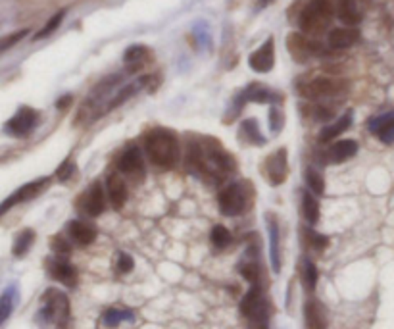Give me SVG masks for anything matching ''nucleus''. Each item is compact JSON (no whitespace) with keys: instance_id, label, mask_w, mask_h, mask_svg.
Returning a JSON list of instances; mask_svg holds the SVG:
<instances>
[{"instance_id":"nucleus-1","label":"nucleus","mask_w":394,"mask_h":329,"mask_svg":"<svg viewBox=\"0 0 394 329\" xmlns=\"http://www.w3.org/2000/svg\"><path fill=\"white\" fill-rule=\"evenodd\" d=\"M144 151L154 166L170 169L179 162V139L170 129L158 127L144 137Z\"/></svg>"},{"instance_id":"nucleus-2","label":"nucleus","mask_w":394,"mask_h":329,"mask_svg":"<svg viewBox=\"0 0 394 329\" xmlns=\"http://www.w3.org/2000/svg\"><path fill=\"white\" fill-rule=\"evenodd\" d=\"M335 18V2L333 0H310L300 12L298 26L306 35H322L329 29Z\"/></svg>"},{"instance_id":"nucleus-3","label":"nucleus","mask_w":394,"mask_h":329,"mask_svg":"<svg viewBox=\"0 0 394 329\" xmlns=\"http://www.w3.org/2000/svg\"><path fill=\"white\" fill-rule=\"evenodd\" d=\"M41 318L48 323H56V326H66V321L70 318V301L68 297L56 289H48L43 294V310H41Z\"/></svg>"},{"instance_id":"nucleus-4","label":"nucleus","mask_w":394,"mask_h":329,"mask_svg":"<svg viewBox=\"0 0 394 329\" xmlns=\"http://www.w3.org/2000/svg\"><path fill=\"white\" fill-rule=\"evenodd\" d=\"M348 89V81L335 79V77H315L310 83H306L300 93L308 98H333L346 95Z\"/></svg>"},{"instance_id":"nucleus-5","label":"nucleus","mask_w":394,"mask_h":329,"mask_svg":"<svg viewBox=\"0 0 394 329\" xmlns=\"http://www.w3.org/2000/svg\"><path fill=\"white\" fill-rule=\"evenodd\" d=\"M287 46L290 56L295 58L296 62H306L308 58L312 56H323L327 53L319 43H315L312 39H308L304 35H298V33H290L287 37Z\"/></svg>"},{"instance_id":"nucleus-6","label":"nucleus","mask_w":394,"mask_h":329,"mask_svg":"<svg viewBox=\"0 0 394 329\" xmlns=\"http://www.w3.org/2000/svg\"><path fill=\"white\" fill-rule=\"evenodd\" d=\"M219 203V210L225 216H239V214L246 208V195L241 183H231L225 189H221V193L217 196Z\"/></svg>"},{"instance_id":"nucleus-7","label":"nucleus","mask_w":394,"mask_h":329,"mask_svg":"<svg viewBox=\"0 0 394 329\" xmlns=\"http://www.w3.org/2000/svg\"><path fill=\"white\" fill-rule=\"evenodd\" d=\"M117 169L129 176V178H143L144 173V164H143V154L139 147H129L127 151H124L117 158Z\"/></svg>"},{"instance_id":"nucleus-8","label":"nucleus","mask_w":394,"mask_h":329,"mask_svg":"<svg viewBox=\"0 0 394 329\" xmlns=\"http://www.w3.org/2000/svg\"><path fill=\"white\" fill-rule=\"evenodd\" d=\"M48 183H50V178H41V179H37V181L27 183V185H23L21 189H18L14 195H10L8 198L4 200V205H2V212H8L10 208H12L14 205H19V203H26V200H31V198L39 196L46 187H48Z\"/></svg>"},{"instance_id":"nucleus-9","label":"nucleus","mask_w":394,"mask_h":329,"mask_svg":"<svg viewBox=\"0 0 394 329\" xmlns=\"http://www.w3.org/2000/svg\"><path fill=\"white\" fill-rule=\"evenodd\" d=\"M79 206L83 212L90 216V218H97L100 214L104 212L106 208V198H104V193H102V187L100 183H92L83 196L79 198Z\"/></svg>"},{"instance_id":"nucleus-10","label":"nucleus","mask_w":394,"mask_h":329,"mask_svg":"<svg viewBox=\"0 0 394 329\" xmlns=\"http://www.w3.org/2000/svg\"><path fill=\"white\" fill-rule=\"evenodd\" d=\"M266 173L271 185H281L285 183V179L288 176V164H287V151L279 149L277 152H273L266 160Z\"/></svg>"},{"instance_id":"nucleus-11","label":"nucleus","mask_w":394,"mask_h":329,"mask_svg":"<svg viewBox=\"0 0 394 329\" xmlns=\"http://www.w3.org/2000/svg\"><path fill=\"white\" fill-rule=\"evenodd\" d=\"M37 122H39V114H37L35 110L23 106L18 114L6 124V131H8L10 135H16V137H23V135H27L29 131H33Z\"/></svg>"},{"instance_id":"nucleus-12","label":"nucleus","mask_w":394,"mask_h":329,"mask_svg":"<svg viewBox=\"0 0 394 329\" xmlns=\"http://www.w3.org/2000/svg\"><path fill=\"white\" fill-rule=\"evenodd\" d=\"M248 64L254 71L258 73H268V71L273 70L275 66V48H273V39L269 37L268 41L250 54L248 58Z\"/></svg>"},{"instance_id":"nucleus-13","label":"nucleus","mask_w":394,"mask_h":329,"mask_svg":"<svg viewBox=\"0 0 394 329\" xmlns=\"http://www.w3.org/2000/svg\"><path fill=\"white\" fill-rule=\"evenodd\" d=\"M46 267H48L50 276H52L56 281L68 285V287H73V285L77 283V272H75V267H73L68 260L62 258V256L46 260Z\"/></svg>"},{"instance_id":"nucleus-14","label":"nucleus","mask_w":394,"mask_h":329,"mask_svg":"<svg viewBox=\"0 0 394 329\" xmlns=\"http://www.w3.org/2000/svg\"><path fill=\"white\" fill-rule=\"evenodd\" d=\"M106 189H108V198H110V205L114 210L124 208L127 200V185L124 178L119 173H112L106 179Z\"/></svg>"},{"instance_id":"nucleus-15","label":"nucleus","mask_w":394,"mask_h":329,"mask_svg":"<svg viewBox=\"0 0 394 329\" xmlns=\"http://www.w3.org/2000/svg\"><path fill=\"white\" fill-rule=\"evenodd\" d=\"M333 2H335V16L342 24L354 27L362 21V10L356 0H333Z\"/></svg>"},{"instance_id":"nucleus-16","label":"nucleus","mask_w":394,"mask_h":329,"mask_svg":"<svg viewBox=\"0 0 394 329\" xmlns=\"http://www.w3.org/2000/svg\"><path fill=\"white\" fill-rule=\"evenodd\" d=\"M327 41H329V46L333 50L350 48L359 41V31L356 27H339V29H333Z\"/></svg>"},{"instance_id":"nucleus-17","label":"nucleus","mask_w":394,"mask_h":329,"mask_svg":"<svg viewBox=\"0 0 394 329\" xmlns=\"http://www.w3.org/2000/svg\"><path fill=\"white\" fill-rule=\"evenodd\" d=\"M304 321L308 329H327V314L319 301H315V299L306 301Z\"/></svg>"},{"instance_id":"nucleus-18","label":"nucleus","mask_w":394,"mask_h":329,"mask_svg":"<svg viewBox=\"0 0 394 329\" xmlns=\"http://www.w3.org/2000/svg\"><path fill=\"white\" fill-rule=\"evenodd\" d=\"M268 232H269V258L273 272H281V247H279V223L273 214H268Z\"/></svg>"},{"instance_id":"nucleus-19","label":"nucleus","mask_w":394,"mask_h":329,"mask_svg":"<svg viewBox=\"0 0 394 329\" xmlns=\"http://www.w3.org/2000/svg\"><path fill=\"white\" fill-rule=\"evenodd\" d=\"M368 125L369 131L377 135L383 142H386V144L394 142V114H385V116L373 118Z\"/></svg>"},{"instance_id":"nucleus-20","label":"nucleus","mask_w":394,"mask_h":329,"mask_svg":"<svg viewBox=\"0 0 394 329\" xmlns=\"http://www.w3.org/2000/svg\"><path fill=\"white\" fill-rule=\"evenodd\" d=\"M358 152V142L356 141H339L333 144L329 152H327V162H331V164H342V162L350 160L354 154Z\"/></svg>"},{"instance_id":"nucleus-21","label":"nucleus","mask_w":394,"mask_h":329,"mask_svg":"<svg viewBox=\"0 0 394 329\" xmlns=\"http://www.w3.org/2000/svg\"><path fill=\"white\" fill-rule=\"evenodd\" d=\"M68 232H70V237H72L77 245H81V247H87V245H90L92 241L97 239V229L92 227V225H89V223L85 222H70V225H68Z\"/></svg>"},{"instance_id":"nucleus-22","label":"nucleus","mask_w":394,"mask_h":329,"mask_svg":"<svg viewBox=\"0 0 394 329\" xmlns=\"http://www.w3.org/2000/svg\"><path fill=\"white\" fill-rule=\"evenodd\" d=\"M150 56V50L143 45H133L129 46L124 54V60L127 64V70L129 71H137L141 70L146 62V58Z\"/></svg>"},{"instance_id":"nucleus-23","label":"nucleus","mask_w":394,"mask_h":329,"mask_svg":"<svg viewBox=\"0 0 394 329\" xmlns=\"http://www.w3.org/2000/svg\"><path fill=\"white\" fill-rule=\"evenodd\" d=\"M350 124H352V112H346V114H344L342 118H339L335 124L323 127L322 133H319V141L329 142V141H333V139H337L339 135H342L346 129H348Z\"/></svg>"},{"instance_id":"nucleus-24","label":"nucleus","mask_w":394,"mask_h":329,"mask_svg":"<svg viewBox=\"0 0 394 329\" xmlns=\"http://www.w3.org/2000/svg\"><path fill=\"white\" fill-rule=\"evenodd\" d=\"M148 79H150L148 75H146V77H141V79H139V81H135V83H131V85H127L126 89L119 91L116 97H114V98H112V100H110V102H108L106 108H104V112H112L114 108H117V106H119V104H124V102L133 97L135 93L141 89V87H143L144 83H146V81H148Z\"/></svg>"},{"instance_id":"nucleus-25","label":"nucleus","mask_w":394,"mask_h":329,"mask_svg":"<svg viewBox=\"0 0 394 329\" xmlns=\"http://www.w3.org/2000/svg\"><path fill=\"white\" fill-rule=\"evenodd\" d=\"M248 320V329H268V321H269V310H268V303L262 301L254 310L246 316Z\"/></svg>"},{"instance_id":"nucleus-26","label":"nucleus","mask_w":394,"mask_h":329,"mask_svg":"<svg viewBox=\"0 0 394 329\" xmlns=\"http://www.w3.org/2000/svg\"><path fill=\"white\" fill-rule=\"evenodd\" d=\"M16 301H18V289H16V285H10L0 299V321L2 323L10 318V314L16 306Z\"/></svg>"},{"instance_id":"nucleus-27","label":"nucleus","mask_w":394,"mask_h":329,"mask_svg":"<svg viewBox=\"0 0 394 329\" xmlns=\"http://www.w3.org/2000/svg\"><path fill=\"white\" fill-rule=\"evenodd\" d=\"M239 137H241L242 141L254 142V144H264V142H266L264 135L258 131V124H256V120H246V122H242Z\"/></svg>"},{"instance_id":"nucleus-28","label":"nucleus","mask_w":394,"mask_h":329,"mask_svg":"<svg viewBox=\"0 0 394 329\" xmlns=\"http://www.w3.org/2000/svg\"><path fill=\"white\" fill-rule=\"evenodd\" d=\"M302 214H304L306 222L308 223H317L319 220V203H317V198L314 195H310V193H304L302 195Z\"/></svg>"},{"instance_id":"nucleus-29","label":"nucleus","mask_w":394,"mask_h":329,"mask_svg":"<svg viewBox=\"0 0 394 329\" xmlns=\"http://www.w3.org/2000/svg\"><path fill=\"white\" fill-rule=\"evenodd\" d=\"M262 301H264V299H262V294H260V287H258V285H252L250 291L244 294V299H242V303H241L242 316H248V314H250V312L262 303Z\"/></svg>"},{"instance_id":"nucleus-30","label":"nucleus","mask_w":394,"mask_h":329,"mask_svg":"<svg viewBox=\"0 0 394 329\" xmlns=\"http://www.w3.org/2000/svg\"><path fill=\"white\" fill-rule=\"evenodd\" d=\"M33 241H35V232L33 229H26V232H21L18 235V239L14 243V254L21 258V256H26L27 250L31 249V245H33Z\"/></svg>"},{"instance_id":"nucleus-31","label":"nucleus","mask_w":394,"mask_h":329,"mask_svg":"<svg viewBox=\"0 0 394 329\" xmlns=\"http://www.w3.org/2000/svg\"><path fill=\"white\" fill-rule=\"evenodd\" d=\"M302 281H304L306 291L314 293L315 285H317V267L314 262L304 260V266H302Z\"/></svg>"},{"instance_id":"nucleus-32","label":"nucleus","mask_w":394,"mask_h":329,"mask_svg":"<svg viewBox=\"0 0 394 329\" xmlns=\"http://www.w3.org/2000/svg\"><path fill=\"white\" fill-rule=\"evenodd\" d=\"M244 97H246V100H252V102H269V100L275 98V95L271 91L266 89V87L250 85L248 89L244 91Z\"/></svg>"},{"instance_id":"nucleus-33","label":"nucleus","mask_w":394,"mask_h":329,"mask_svg":"<svg viewBox=\"0 0 394 329\" xmlns=\"http://www.w3.org/2000/svg\"><path fill=\"white\" fill-rule=\"evenodd\" d=\"M306 178V183H308V187L314 191L315 195H323L325 193V179L319 171H315L314 168H308L304 173Z\"/></svg>"},{"instance_id":"nucleus-34","label":"nucleus","mask_w":394,"mask_h":329,"mask_svg":"<svg viewBox=\"0 0 394 329\" xmlns=\"http://www.w3.org/2000/svg\"><path fill=\"white\" fill-rule=\"evenodd\" d=\"M210 239H212V245L215 249H225L231 243V233L224 225H215V227H212Z\"/></svg>"},{"instance_id":"nucleus-35","label":"nucleus","mask_w":394,"mask_h":329,"mask_svg":"<svg viewBox=\"0 0 394 329\" xmlns=\"http://www.w3.org/2000/svg\"><path fill=\"white\" fill-rule=\"evenodd\" d=\"M104 326L108 328H116L117 323H121L124 320H133V314L127 310H117V308H110L108 312H104Z\"/></svg>"},{"instance_id":"nucleus-36","label":"nucleus","mask_w":394,"mask_h":329,"mask_svg":"<svg viewBox=\"0 0 394 329\" xmlns=\"http://www.w3.org/2000/svg\"><path fill=\"white\" fill-rule=\"evenodd\" d=\"M66 12H68V10H60V12H56L52 18L48 19V24H46V26L43 27L39 33H37L35 41H41V39H45V37L52 35L54 31L58 29V26L63 21V18H66Z\"/></svg>"},{"instance_id":"nucleus-37","label":"nucleus","mask_w":394,"mask_h":329,"mask_svg":"<svg viewBox=\"0 0 394 329\" xmlns=\"http://www.w3.org/2000/svg\"><path fill=\"white\" fill-rule=\"evenodd\" d=\"M239 272H241V276L246 279V281H250L252 285H258V279H260V266L256 264V262H242L241 266H239Z\"/></svg>"},{"instance_id":"nucleus-38","label":"nucleus","mask_w":394,"mask_h":329,"mask_svg":"<svg viewBox=\"0 0 394 329\" xmlns=\"http://www.w3.org/2000/svg\"><path fill=\"white\" fill-rule=\"evenodd\" d=\"M306 237H308V245H310L312 249L319 250V252L329 247V239L319 235V233H315L314 229H308V232H306Z\"/></svg>"},{"instance_id":"nucleus-39","label":"nucleus","mask_w":394,"mask_h":329,"mask_svg":"<svg viewBox=\"0 0 394 329\" xmlns=\"http://www.w3.org/2000/svg\"><path fill=\"white\" fill-rule=\"evenodd\" d=\"M269 122H271V131L273 133H279L281 131V127H283V112L279 110L277 106H271L269 110Z\"/></svg>"},{"instance_id":"nucleus-40","label":"nucleus","mask_w":394,"mask_h":329,"mask_svg":"<svg viewBox=\"0 0 394 329\" xmlns=\"http://www.w3.org/2000/svg\"><path fill=\"white\" fill-rule=\"evenodd\" d=\"M75 169L77 168H75V164L72 160H66L63 164H60V168L56 169V178L60 181H68L75 173Z\"/></svg>"},{"instance_id":"nucleus-41","label":"nucleus","mask_w":394,"mask_h":329,"mask_svg":"<svg viewBox=\"0 0 394 329\" xmlns=\"http://www.w3.org/2000/svg\"><path fill=\"white\" fill-rule=\"evenodd\" d=\"M133 266L135 262L129 254H126V252H119V254H117V272H119V274H129V272L133 270Z\"/></svg>"},{"instance_id":"nucleus-42","label":"nucleus","mask_w":394,"mask_h":329,"mask_svg":"<svg viewBox=\"0 0 394 329\" xmlns=\"http://www.w3.org/2000/svg\"><path fill=\"white\" fill-rule=\"evenodd\" d=\"M27 33H29V29H21V31H18V33H12V35L6 37V39L2 41V53H6L8 48H12L16 43H19V41H21Z\"/></svg>"},{"instance_id":"nucleus-43","label":"nucleus","mask_w":394,"mask_h":329,"mask_svg":"<svg viewBox=\"0 0 394 329\" xmlns=\"http://www.w3.org/2000/svg\"><path fill=\"white\" fill-rule=\"evenodd\" d=\"M52 249H54V252L58 254V256H68L70 252H72V249H70V245H68V241L66 239H62L60 235L58 237H54L52 239Z\"/></svg>"},{"instance_id":"nucleus-44","label":"nucleus","mask_w":394,"mask_h":329,"mask_svg":"<svg viewBox=\"0 0 394 329\" xmlns=\"http://www.w3.org/2000/svg\"><path fill=\"white\" fill-rule=\"evenodd\" d=\"M72 104V97L68 95V97H63V98H60L58 102H56V106H58V110H66V108L70 106Z\"/></svg>"},{"instance_id":"nucleus-45","label":"nucleus","mask_w":394,"mask_h":329,"mask_svg":"<svg viewBox=\"0 0 394 329\" xmlns=\"http://www.w3.org/2000/svg\"><path fill=\"white\" fill-rule=\"evenodd\" d=\"M271 2H273V0H258V8H266Z\"/></svg>"}]
</instances>
